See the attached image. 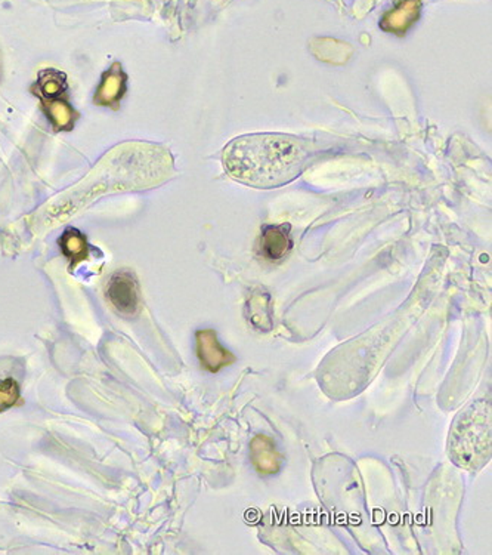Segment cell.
<instances>
[{"label": "cell", "mask_w": 492, "mask_h": 555, "mask_svg": "<svg viewBox=\"0 0 492 555\" xmlns=\"http://www.w3.org/2000/svg\"><path fill=\"white\" fill-rule=\"evenodd\" d=\"M422 4L420 0H402L396 8L392 9L383 17L380 26L383 30L395 35H404L420 17Z\"/></svg>", "instance_id": "obj_7"}, {"label": "cell", "mask_w": 492, "mask_h": 555, "mask_svg": "<svg viewBox=\"0 0 492 555\" xmlns=\"http://www.w3.org/2000/svg\"><path fill=\"white\" fill-rule=\"evenodd\" d=\"M44 104H46V113H48V117L52 122L53 126H57L58 129L71 128V125L75 122V113L68 106V102L55 98V100L44 101Z\"/></svg>", "instance_id": "obj_11"}, {"label": "cell", "mask_w": 492, "mask_h": 555, "mask_svg": "<svg viewBox=\"0 0 492 555\" xmlns=\"http://www.w3.org/2000/svg\"><path fill=\"white\" fill-rule=\"evenodd\" d=\"M195 350L202 366L209 372H219L235 363V356L222 347L215 331H198L195 335Z\"/></svg>", "instance_id": "obj_4"}, {"label": "cell", "mask_w": 492, "mask_h": 555, "mask_svg": "<svg viewBox=\"0 0 492 555\" xmlns=\"http://www.w3.org/2000/svg\"><path fill=\"white\" fill-rule=\"evenodd\" d=\"M290 225H266L260 236V252L269 261H280L291 251Z\"/></svg>", "instance_id": "obj_5"}, {"label": "cell", "mask_w": 492, "mask_h": 555, "mask_svg": "<svg viewBox=\"0 0 492 555\" xmlns=\"http://www.w3.org/2000/svg\"><path fill=\"white\" fill-rule=\"evenodd\" d=\"M491 423L487 405H473L460 414L449 436V454L457 465L464 468L482 467L489 459Z\"/></svg>", "instance_id": "obj_2"}, {"label": "cell", "mask_w": 492, "mask_h": 555, "mask_svg": "<svg viewBox=\"0 0 492 555\" xmlns=\"http://www.w3.org/2000/svg\"><path fill=\"white\" fill-rule=\"evenodd\" d=\"M313 142L289 133H249L229 142L222 164L234 181L253 189H278L300 177L313 156Z\"/></svg>", "instance_id": "obj_1"}, {"label": "cell", "mask_w": 492, "mask_h": 555, "mask_svg": "<svg viewBox=\"0 0 492 555\" xmlns=\"http://www.w3.org/2000/svg\"><path fill=\"white\" fill-rule=\"evenodd\" d=\"M18 397H20V387L15 379L6 378L0 381V412L15 405Z\"/></svg>", "instance_id": "obj_13"}, {"label": "cell", "mask_w": 492, "mask_h": 555, "mask_svg": "<svg viewBox=\"0 0 492 555\" xmlns=\"http://www.w3.org/2000/svg\"><path fill=\"white\" fill-rule=\"evenodd\" d=\"M107 298L119 313L135 314L139 309V286L128 269L117 271L107 285Z\"/></svg>", "instance_id": "obj_3"}, {"label": "cell", "mask_w": 492, "mask_h": 555, "mask_svg": "<svg viewBox=\"0 0 492 555\" xmlns=\"http://www.w3.org/2000/svg\"><path fill=\"white\" fill-rule=\"evenodd\" d=\"M37 89H39V93L44 97V101L60 98L61 93L64 92V89H66L64 76L61 73H58V71H44L40 75Z\"/></svg>", "instance_id": "obj_12"}, {"label": "cell", "mask_w": 492, "mask_h": 555, "mask_svg": "<svg viewBox=\"0 0 492 555\" xmlns=\"http://www.w3.org/2000/svg\"><path fill=\"white\" fill-rule=\"evenodd\" d=\"M247 318L260 332L273 329V316L269 311V296H256L247 302Z\"/></svg>", "instance_id": "obj_9"}, {"label": "cell", "mask_w": 492, "mask_h": 555, "mask_svg": "<svg viewBox=\"0 0 492 555\" xmlns=\"http://www.w3.org/2000/svg\"><path fill=\"white\" fill-rule=\"evenodd\" d=\"M60 246H61L62 253L70 258L73 265L77 264L80 261H83L88 256V243L83 234L79 233L77 229H67L60 238Z\"/></svg>", "instance_id": "obj_10"}, {"label": "cell", "mask_w": 492, "mask_h": 555, "mask_svg": "<svg viewBox=\"0 0 492 555\" xmlns=\"http://www.w3.org/2000/svg\"><path fill=\"white\" fill-rule=\"evenodd\" d=\"M126 92V75L122 66L115 64L102 77L101 84L95 95V102L99 106H115Z\"/></svg>", "instance_id": "obj_8"}, {"label": "cell", "mask_w": 492, "mask_h": 555, "mask_svg": "<svg viewBox=\"0 0 492 555\" xmlns=\"http://www.w3.org/2000/svg\"><path fill=\"white\" fill-rule=\"evenodd\" d=\"M250 458L262 476H273L282 470V456L269 437L256 436L251 440Z\"/></svg>", "instance_id": "obj_6"}]
</instances>
